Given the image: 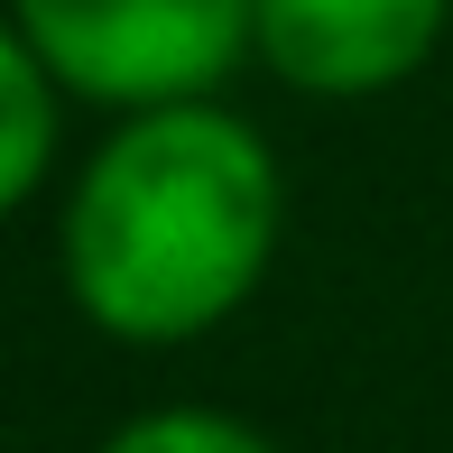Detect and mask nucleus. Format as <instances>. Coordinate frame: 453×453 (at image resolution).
Returning a JSON list of instances; mask_svg holds the SVG:
<instances>
[{
  "mask_svg": "<svg viewBox=\"0 0 453 453\" xmlns=\"http://www.w3.org/2000/svg\"><path fill=\"white\" fill-rule=\"evenodd\" d=\"M287 176L250 111L157 102L120 111L56 203V278L102 342L185 352L269 287Z\"/></svg>",
  "mask_w": 453,
  "mask_h": 453,
  "instance_id": "f257e3e1",
  "label": "nucleus"
},
{
  "mask_svg": "<svg viewBox=\"0 0 453 453\" xmlns=\"http://www.w3.org/2000/svg\"><path fill=\"white\" fill-rule=\"evenodd\" d=\"M259 0H10L28 47L84 111H157L203 102L250 65Z\"/></svg>",
  "mask_w": 453,
  "mask_h": 453,
  "instance_id": "f03ea898",
  "label": "nucleus"
},
{
  "mask_svg": "<svg viewBox=\"0 0 453 453\" xmlns=\"http://www.w3.org/2000/svg\"><path fill=\"white\" fill-rule=\"evenodd\" d=\"M453 0H259L250 56L305 102H380L435 65Z\"/></svg>",
  "mask_w": 453,
  "mask_h": 453,
  "instance_id": "7ed1b4c3",
  "label": "nucleus"
},
{
  "mask_svg": "<svg viewBox=\"0 0 453 453\" xmlns=\"http://www.w3.org/2000/svg\"><path fill=\"white\" fill-rule=\"evenodd\" d=\"M56 139H65V84L47 74V56L28 47V28L0 0V222L47 195Z\"/></svg>",
  "mask_w": 453,
  "mask_h": 453,
  "instance_id": "20e7f679",
  "label": "nucleus"
},
{
  "mask_svg": "<svg viewBox=\"0 0 453 453\" xmlns=\"http://www.w3.org/2000/svg\"><path fill=\"white\" fill-rule=\"evenodd\" d=\"M93 453H278V444L250 417H232V407H139Z\"/></svg>",
  "mask_w": 453,
  "mask_h": 453,
  "instance_id": "39448f33",
  "label": "nucleus"
}]
</instances>
